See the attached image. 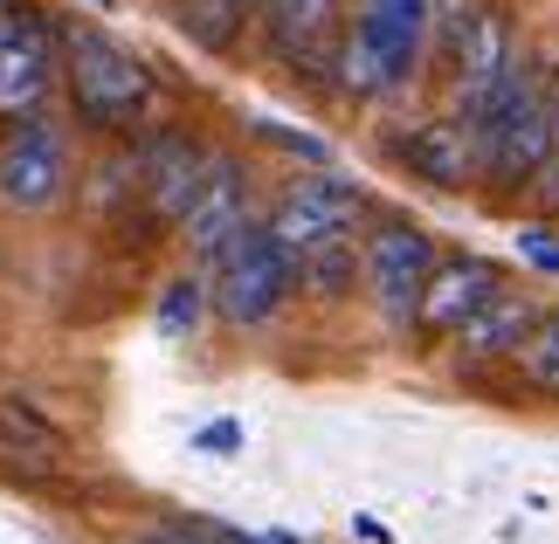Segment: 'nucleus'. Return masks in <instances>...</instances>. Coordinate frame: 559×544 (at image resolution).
Here are the masks:
<instances>
[{"instance_id": "f257e3e1", "label": "nucleus", "mask_w": 559, "mask_h": 544, "mask_svg": "<svg viewBox=\"0 0 559 544\" xmlns=\"http://www.w3.org/2000/svg\"><path fill=\"white\" fill-rule=\"evenodd\" d=\"M436 0H359L338 41V90L346 97H394L421 70Z\"/></svg>"}, {"instance_id": "f03ea898", "label": "nucleus", "mask_w": 559, "mask_h": 544, "mask_svg": "<svg viewBox=\"0 0 559 544\" xmlns=\"http://www.w3.org/2000/svg\"><path fill=\"white\" fill-rule=\"evenodd\" d=\"M62 83H70L76 118L97 124V132H132L145 118V104H153L145 62L132 49H118L104 28H83V21L62 28Z\"/></svg>"}, {"instance_id": "7ed1b4c3", "label": "nucleus", "mask_w": 559, "mask_h": 544, "mask_svg": "<svg viewBox=\"0 0 559 544\" xmlns=\"http://www.w3.org/2000/svg\"><path fill=\"white\" fill-rule=\"evenodd\" d=\"M290 290H297V263H290V249L270 234V221H249V228L207 263V297H214V311H222L228 324H242V331L270 324V317L290 303Z\"/></svg>"}, {"instance_id": "20e7f679", "label": "nucleus", "mask_w": 559, "mask_h": 544, "mask_svg": "<svg viewBox=\"0 0 559 544\" xmlns=\"http://www.w3.org/2000/svg\"><path fill=\"white\" fill-rule=\"evenodd\" d=\"M436 234H421L415 221H380L367 234V249H359V282H367L373 311L394 324V331H415L421 317V290L428 276H436Z\"/></svg>"}, {"instance_id": "39448f33", "label": "nucleus", "mask_w": 559, "mask_h": 544, "mask_svg": "<svg viewBox=\"0 0 559 544\" xmlns=\"http://www.w3.org/2000/svg\"><path fill=\"white\" fill-rule=\"evenodd\" d=\"M62 76V28L28 0H0V118H35Z\"/></svg>"}, {"instance_id": "423d86ee", "label": "nucleus", "mask_w": 559, "mask_h": 544, "mask_svg": "<svg viewBox=\"0 0 559 544\" xmlns=\"http://www.w3.org/2000/svg\"><path fill=\"white\" fill-rule=\"evenodd\" d=\"M359 214H367L359 186L332 180V172H311V180L284 186V201L270 207V234L290 249V263H311V255H325V249H338V242H353Z\"/></svg>"}, {"instance_id": "0eeeda50", "label": "nucleus", "mask_w": 559, "mask_h": 544, "mask_svg": "<svg viewBox=\"0 0 559 544\" xmlns=\"http://www.w3.org/2000/svg\"><path fill=\"white\" fill-rule=\"evenodd\" d=\"M70 193V145H62L56 124L21 118L8 145H0V207L14 214H41Z\"/></svg>"}, {"instance_id": "6e6552de", "label": "nucleus", "mask_w": 559, "mask_h": 544, "mask_svg": "<svg viewBox=\"0 0 559 544\" xmlns=\"http://www.w3.org/2000/svg\"><path fill=\"white\" fill-rule=\"evenodd\" d=\"M207 172H214V152L193 145L187 132H153L139 145V186H145V207L159 221H187V207L207 186Z\"/></svg>"}, {"instance_id": "1a4fd4ad", "label": "nucleus", "mask_w": 559, "mask_h": 544, "mask_svg": "<svg viewBox=\"0 0 559 544\" xmlns=\"http://www.w3.org/2000/svg\"><path fill=\"white\" fill-rule=\"evenodd\" d=\"M498 290H504L498 263H484V255H442L436 276H428V290H421L415 331H421V338H456Z\"/></svg>"}, {"instance_id": "9d476101", "label": "nucleus", "mask_w": 559, "mask_h": 544, "mask_svg": "<svg viewBox=\"0 0 559 544\" xmlns=\"http://www.w3.org/2000/svg\"><path fill=\"white\" fill-rule=\"evenodd\" d=\"M511 56H519V41H511V21L498 8H477V14L456 21V118H469L498 90Z\"/></svg>"}, {"instance_id": "9b49d317", "label": "nucleus", "mask_w": 559, "mask_h": 544, "mask_svg": "<svg viewBox=\"0 0 559 544\" xmlns=\"http://www.w3.org/2000/svg\"><path fill=\"white\" fill-rule=\"evenodd\" d=\"M242 228H249V172L214 152V172H207V186L193 193L180 234H187V249L201 255V263H214V255H222Z\"/></svg>"}, {"instance_id": "f8f14e48", "label": "nucleus", "mask_w": 559, "mask_h": 544, "mask_svg": "<svg viewBox=\"0 0 559 544\" xmlns=\"http://www.w3.org/2000/svg\"><path fill=\"white\" fill-rule=\"evenodd\" d=\"M263 8H270V41H276V56L297 62L305 76L338 83V49H332L338 0H263Z\"/></svg>"}, {"instance_id": "ddd939ff", "label": "nucleus", "mask_w": 559, "mask_h": 544, "mask_svg": "<svg viewBox=\"0 0 559 544\" xmlns=\"http://www.w3.org/2000/svg\"><path fill=\"white\" fill-rule=\"evenodd\" d=\"M401 159L428 186H469V180H484V152H477V138H469L463 118H428V124H415V132L401 138Z\"/></svg>"}, {"instance_id": "4468645a", "label": "nucleus", "mask_w": 559, "mask_h": 544, "mask_svg": "<svg viewBox=\"0 0 559 544\" xmlns=\"http://www.w3.org/2000/svg\"><path fill=\"white\" fill-rule=\"evenodd\" d=\"M539 317H546L539 303L519 297V290L504 282V290L490 297L484 311L456 331V344H463V359H469V365H484V359H519V344L532 338V324H539Z\"/></svg>"}, {"instance_id": "2eb2a0df", "label": "nucleus", "mask_w": 559, "mask_h": 544, "mask_svg": "<svg viewBox=\"0 0 559 544\" xmlns=\"http://www.w3.org/2000/svg\"><path fill=\"white\" fill-rule=\"evenodd\" d=\"M62 427H49L28 400H0V462H14V469H56L62 462Z\"/></svg>"}, {"instance_id": "dca6fc26", "label": "nucleus", "mask_w": 559, "mask_h": 544, "mask_svg": "<svg viewBox=\"0 0 559 544\" xmlns=\"http://www.w3.org/2000/svg\"><path fill=\"white\" fill-rule=\"evenodd\" d=\"M249 14H255L249 0H180V35L193 49L222 56V49H235V35H242Z\"/></svg>"}, {"instance_id": "f3484780", "label": "nucleus", "mask_w": 559, "mask_h": 544, "mask_svg": "<svg viewBox=\"0 0 559 544\" xmlns=\"http://www.w3.org/2000/svg\"><path fill=\"white\" fill-rule=\"evenodd\" d=\"M207 282L201 276H174V282H166V290H159V311H153V324H159V338H193V331H201V317H207Z\"/></svg>"}, {"instance_id": "a211bd4d", "label": "nucleus", "mask_w": 559, "mask_h": 544, "mask_svg": "<svg viewBox=\"0 0 559 544\" xmlns=\"http://www.w3.org/2000/svg\"><path fill=\"white\" fill-rule=\"evenodd\" d=\"M519 379L532 386V394H559V311H546L539 324H532V338L519 344Z\"/></svg>"}, {"instance_id": "6ab92c4d", "label": "nucleus", "mask_w": 559, "mask_h": 544, "mask_svg": "<svg viewBox=\"0 0 559 544\" xmlns=\"http://www.w3.org/2000/svg\"><path fill=\"white\" fill-rule=\"evenodd\" d=\"M132 544H255V537H235V531H214V524H166V531H145Z\"/></svg>"}, {"instance_id": "aec40b11", "label": "nucleus", "mask_w": 559, "mask_h": 544, "mask_svg": "<svg viewBox=\"0 0 559 544\" xmlns=\"http://www.w3.org/2000/svg\"><path fill=\"white\" fill-rule=\"evenodd\" d=\"M519 255H525L532 269H552V276H559V234H552V228H525V234H519Z\"/></svg>"}, {"instance_id": "412c9836", "label": "nucleus", "mask_w": 559, "mask_h": 544, "mask_svg": "<svg viewBox=\"0 0 559 544\" xmlns=\"http://www.w3.org/2000/svg\"><path fill=\"white\" fill-rule=\"evenodd\" d=\"M255 138H270V145H284V152H305V159H318V166H325V145H318V138H305V132H284V124H255Z\"/></svg>"}, {"instance_id": "4be33fe9", "label": "nucleus", "mask_w": 559, "mask_h": 544, "mask_svg": "<svg viewBox=\"0 0 559 544\" xmlns=\"http://www.w3.org/2000/svg\"><path fill=\"white\" fill-rule=\"evenodd\" d=\"M193 448H207V455H235V448H242V427H235V421H207L201 434H193Z\"/></svg>"}, {"instance_id": "5701e85b", "label": "nucleus", "mask_w": 559, "mask_h": 544, "mask_svg": "<svg viewBox=\"0 0 559 544\" xmlns=\"http://www.w3.org/2000/svg\"><path fill=\"white\" fill-rule=\"evenodd\" d=\"M546 180H559V97H552V166H546Z\"/></svg>"}, {"instance_id": "b1692460", "label": "nucleus", "mask_w": 559, "mask_h": 544, "mask_svg": "<svg viewBox=\"0 0 559 544\" xmlns=\"http://www.w3.org/2000/svg\"><path fill=\"white\" fill-rule=\"evenodd\" d=\"M249 8H263V0H249Z\"/></svg>"}]
</instances>
